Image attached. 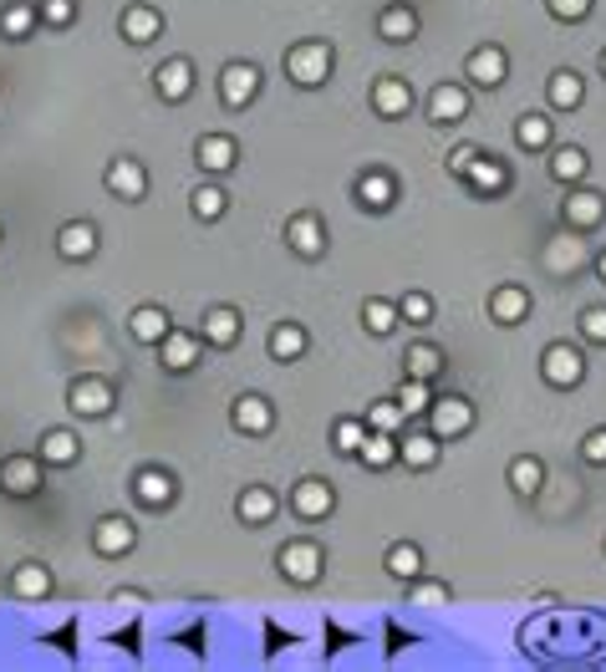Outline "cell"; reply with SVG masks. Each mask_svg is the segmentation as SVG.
<instances>
[{"label": "cell", "mask_w": 606, "mask_h": 672, "mask_svg": "<svg viewBox=\"0 0 606 672\" xmlns=\"http://www.w3.org/2000/svg\"><path fill=\"white\" fill-rule=\"evenodd\" d=\"M337 67V51L331 42H296L285 51V77L296 82V88H322L326 77Z\"/></svg>", "instance_id": "6da1fadb"}, {"label": "cell", "mask_w": 606, "mask_h": 672, "mask_svg": "<svg viewBox=\"0 0 606 672\" xmlns=\"http://www.w3.org/2000/svg\"><path fill=\"white\" fill-rule=\"evenodd\" d=\"M540 378H546L550 387H561V393L581 387V382H586V351L571 347V341H550V347L540 351Z\"/></svg>", "instance_id": "7a4b0ae2"}, {"label": "cell", "mask_w": 606, "mask_h": 672, "mask_svg": "<svg viewBox=\"0 0 606 672\" xmlns=\"http://www.w3.org/2000/svg\"><path fill=\"white\" fill-rule=\"evenodd\" d=\"M469 428H474V403H469V397L448 393V397H433V403H429V433L439 443L464 439Z\"/></svg>", "instance_id": "3957f363"}, {"label": "cell", "mask_w": 606, "mask_h": 672, "mask_svg": "<svg viewBox=\"0 0 606 672\" xmlns=\"http://www.w3.org/2000/svg\"><path fill=\"white\" fill-rule=\"evenodd\" d=\"M276 566H281V576L291 586H316L322 581L326 556H322V545L316 541H285L281 551H276Z\"/></svg>", "instance_id": "277c9868"}, {"label": "cell", "mask_w": 606, "mask_h": 672, "mask_svg": "<svg viewBox=\"0 0 606 672\" xmlns=\"http://www.w3.org/2000/svg\"><path fill=\"white\" fill-rule=\"evenodd\" d=\"M602 220H606V194L571 184V194L561 199V224H566V230L592 234V230H602Z\"/></svg>", "instance_id": "5b68a950"}, {"label": "cell", "mask_w": 606, "mask_h": 672, "mask_svg": "<svg viewBox=\"0 0 606 672\" xmlns=\"http://www.w3.org/2000/svg\"><path fill=\"white\" fill-rule=\"evenodd\" d=\"M42 453H11V459H0V489L15 499H31L42 495Z\"/></svg>", "instance_id": "8992f818"}, {"label": "cell", "mask_w": 606, "mask_h": 672, "mask_svg": "<svg viewBox=\"0 0 606 672\" xmlns=\"http://www.w3.org/2000/svg\"><path fill=\"white\" fill-rule=\"evenodd\" d=\"M464 77H469L474 88H500L504 77H510V51H504L500 42H485V46H474L469 57H464Z\"/></svg>", "instance_id": "52a82bcc"}, {"label": "cell", "mask_w": 606, "mask_h": 672, "mask_svg": "<svg viewBox=\"0 0 606 672\" xmlns=\"http://www.w3.org/2000/svg\"><path fill=\"white\" fill-rule=\"evenodd\" d=\"M255 97H260V67H255V61H230L220 72V103L230 107V113H240V107H250Z\"/></svg>", "instance_id": "ba28073f"}, {"label": "cell", "mask_w": 606, "mask_h": 672, "mask_svg": "<svg viewBox=\"0 0 606 672\" xmlns=\"http://www.w3.org/2000/svg\"><path fill=\"white\" fill-rule=\"evenodd\" d=\"M133 545H138V525L128 514H103V520L92 525V551H97V556L118 560V556H128Z\"/></svg>", "instance_id": "9c48e42d"}, {"label": "cell", "mask_w": 606, "mask_h": 672, "mask_svg": "<svg viewBox=\"0 0 606 672\" xmlns=\"http://www.w3.org/2000/svg\"><path fill=\"white\" fill-rule=\"evenodd\" d=\"M133 499L143 505V510H168V505L178 499L174 468H159V464L138 468V474H133Z\"/></svg>", "instance_id": "30bf717a"}, {"label": "cell", "mask_w": 606, "mask_h": 672, "mask_svg": "<svg viewBox=\"0 0 606 672\" xmlns=\"http://www.w3.org/2000/svg\"><path fill=\"white\" fill-rule=\"evenodd\" d=\"M285 245L296 250L301 260H322L326 255V224L316 209H301V215H291L285 220Z\"/></svg>", "instance_id": "8fae6325"}, {"label": "cell", "mask_w": 606, "mask_h": 672, "mask_svg": "<svg viewBox=\"0 0 606 672\" xmlns=\"http://www.w3.org/2000/svg\"><path fill=\"white\" fill-rule=\"evenodd\" d=\"M113 382L107 378H77L72 382V393H67V408L77 413V418H107L113 413Z\"/></svg>", "instance_id": "7c38bea8"}, {"label": "cell", "mask_w": 606, "mask_h": 672, "mask_svg": "<svg viewBox=\"0 0 606 672\" xmlns=\"http://www.w3.org/2000/svg\"><path fill=\"white\" fill-rule=\"evenodd\" d=\"M276 510H281V495H276V489H266V484H245V489H240V499H235V520L245 530L270 525V520H276Z\"/></svg>", "instance_id": "4fadbf2b"}, {"label": "cell", "mask_w": 606, "mask_h": 672, "mask_svg": "<svg viewBox=\"0 0 606 672\" xmlns=\"http://www.w3.org/2000/svg\"><path fill=\"white\" fill-rule=\"evenodd\" d=\"M291 510H296V520H326V514L337 510L331 479H301L296 489H291Z\"/></svg>", "instance_id": "5bb4252c"}, {"label": "cell", "mask_w": 606, "mask_h": 672, "mask_svg": "<svg viewBox=\"0 0 606 672\" xmlns=\"http://www.w3.org/2000/svg\"><path fill=\"white\" fill-rule=\"evenodd\" d=\"M153 92L163 103H189L194 92V61L189 57H168L163 67H153Z\"/></svg>", "instance_id": "9a60e30c"}, {"label": "cell", "mask_w": 606, "mask_h": 672, "mask_svg": "<svg viewBox=\"0 0 606 672\" xmlns=\"http://www.w3.org/2000/svg\"><path fill=\"white\" fill-rule=\"evenodd\" d=\"M230 424H235L240 433L260 439V433H270V428H276V408H270V397H260V393H240L235 408H230Z\"/></svg>", "instance_id": "2e32d148"}, {"label": "cell", "mask_w": 606, "mask_h": 672, "mask_svg": "<svg viewBox=\"0 0 606 672\" xmlns=\"http://www.w3.org/2000/svg\"><path fill=\"white\" fill-rule=\"evenodd\" d=\"M372 107H377V117H387V123H398V117L413 113L408 77H377V82H372Z\"/></svg>", "instance_id": "e0dca14e"}, {"label": "cell", "mask_w": 606, "mask_h": 672, "mask_svg": "<svg viewBox=\"0 0 606 672\" xmlns=\"http://www.w3.org/2000/svg\"><path fill=\"white\" fill-rule=\"evenodd\" d=\"M103 178H107V189L118 194V199H128V205H138V199L149 194V169H143L138 159H128V153L107 163V174H103Z\"/></svg>", "instance_id": "ac0fdd59"}, {"label": "cell", "mask_w": 606, "mask_h": 672, "mask_svg": "<svg viewBox=\"0 0 606 672\" xmlns=\"http://www.w3.org/2000/svg\"><path fill=\"white\" fill-rule=\"evenodd\" d=\"M240 332H245V316H240L235 306H209L205 311V326H199V341H205V347L230 351L240 341Z\"/></svg>", "instance_id": "d6986e66"}, {"label": "cell", "mask_w": 606, "mask_h": 672, "mask_svg": "<svg viewBox=\"0 0 606 672\" xmlns=\"http://www.w3.org/2000/svg\"><path fill=\"white\" fill-rule=\"evenodd\" d=\"M240 159V143L230 132H205L199 143H194V163L205 169V174H230Z\"/></svg>", "instance_id": "ffe728a7"}, {"label": "cell", "mask_w": 606, "mask_h": 672, "mask_svg": "<svg viewBox=\"0 0 606 672\" xmlns=\"http://www.w3.org/2000/svg\"><path fill=\"white\" fill-rule=\"evenodd\" d=\"M464 184H469L474 194H489V199H494V194L510 189V163L494 159V153H479V159L464 169Z\"/></svg>", "instance_id": "44dd1931"}, {"label": "cell", "mask_w": 606, "mask_h": 672, "mask_svg": "<svg viewBox=\"0 0 606 672\" xmlns=\"http://www.w3.org/2000/svg\"><path fill=\"white\" fill-rule=\"evenodd\" d=\"M531 316V291L525 286H494L489 291V322L494 326H520Z\"/></svg>", "instance_id": "7402d4cb"}, {"label": "cell", "mask_w": 606, "mask_h": 672, "mask_svg": "<svg viewBox=\"0 0 606 672\" xmlns=\"http://www.w3.org/2000/svg\"><path fill=\"white\" fill-rule=\"evenodd\" d=\"M464 117H469V92L458 88V82H444V88L429 92V123L454 128V123H464Z\"/></svg>", "instance_id": "603a6c76"}, {"label": "cell", "mask_w": 606, "mask_h": 672, "mask_svg": "<svg viewBox=\"0 0 606 672\" xmlns=\"http://www.w3.org/2000/svg\"><path fill=\"white\" fill-rule=\"evenodd\" d=\"M357 205L372 209V215L393 209V205H398V178L383 174V169H368V174L357 178Z\"/></svg>", "instance_id": "cb8c5ba5"}, {"label": "cell", "mask_w": 606, "mask_h": 672, "mask_svg": "<svg viewBox=\"0 0 606 672\" xmlns=\"http://www.w3.org/2000/svg\"><path fill=\"white\" fill-rule=\"evenodd\" d=\"M97 245H103V240H97V224L92 220H72V224H61L57 230V255L61 260H92Z\"/></svg>", "instance_id": "d4e9b609"}, {"label": "cell", "mask_w": 606, "mask_h": 672, "mask_svg": "<svg viewBox=\"0 0 606 672\" xmlns=\"http://www.w3.org/2000/svg\"><path fill=\"white\" fill-rule=\"evenodd\" d=\"M118 31H123V42L149 46L153 36H163V15L153 11V5H128V11L118 15Z\"/></svg>", "instance_id": "484cf974"}, {"label": "cell", "mask_w": 606, "mask_h": 672, "mask_svg": "<svg viewBox=\"0 0 606 672\" xmlns=\"http://www.w3.org/2000/svg\"><path fill=\"white\" fill-rule=\"evenodd\" d=\"M546 97H550V107H556V113H576V107L586 103V77H581L576 67H561V72L550 77Z\"/></svg>", "instance_id": "4316f807"}, {"label": "cell", "mask_w": 606, "mask_h": 672, "mask_svg": "<svg viewBox=\"0 0 606 672\" xmlns=\"http://www.w3.org/2000/svg\"><path fill=\"white\" fill-rule=\"evenodd\" d=\"M357 464L372 468V474L393 468L398 464V433H377V428H368V439H362V449H357Z\"/></svg>", "instance_id": "83f0119b"}, {"label": "cell", "mask_w": 606, "mask_h": 672, "mask_svg": "<svg viewBox=\"0 0 606 672\" xmlns=\"http://www.w3.org/2000/svg\"><path fill=\"white\" fill-rule=\"evenodd\" d=\"M159 357L168 372H189V367L199 362V332H168L159 341Z\"/></svg>", "instance_id": "f1b7e54d"}, {"label": "cell", "mask_w": 606, "mask_h": 672, "mask_svg": "<svg viewBox=\"0 0 606 672\" xmlns=\"http://www.w3.org/2000/svg\"><path fill=\"white\" fill-rule=\"evenodd\" d=\"M515 143L525 148V153H546V148L556 143V123H550L546 113H520L515 117Z\"/></svg>", "instance_id": "f546056e"}, {"label": "cell", "mask_w": 606, "mask_h": 672, "mask_svg": "<svg viewBox=\"0 0 606 672\" xmlns=\"http://www.w3.org/2000/svg\"><path fill=\"white\" fill-rule=\"evenodd\" d=\"M42 464L51 468H72L77 459H82V439L77 433H67V428H51V433H42Z\"/></svg>", "instance_id": "4dcf8cb0"}, {"label": "cell", "mask_w": 606, "mask_h": 672, "mask_svg": "<svg viewBox=\"0 0 606 672\" xmlns=\"http://www.w3.org/2000/svg\"><path fill=\"white\" fill-rule=\"evenodd\" d=\"M581 260H586V245H581L576 230H566L561 240H550V245H546V270H550V276H571Z\"/></svg>", "instance_id": "1f68e13d"}, {"label": "cell", "mask_w": 606, "mask_h": 672, "mask_svg": "<svg viewBox=\"0 0 606 672\" xmlns=\"http://www.w3.org/2000/svg\"><path fill=\"white\" fill-rule=\"evenodd\" d=\"M377 36L393 46H408L418 36V11L413 5H387V11L377 15Z\"/></svg>", "instance_id": "d6a6232c"}, {"label": "cell", "mask_w": 606, "mask_h": 672, "mask_svg": "<svg viewBox=\"0 0 606 672\" xmlns=\"http://www.w3.org/2000/svg\"><path fill=\"white\" fill-rule=\"evenodd\" d=\"M51 586H57V581H51V570H46L42 560H26V566H15V576H11V591L21 601H46V596H51Z\"/></svg>", "instance_id": "836d02e7"}, {"label": "cell", "mask_w": 606, "mask_h": 672, "mask_svg": "<svg viewBox=\"0 0 606 672\" xmlns=\"http://www.w3.org/2000/svg\"><path fill=\"white\" fill-rule=\"evenodd\" d=\"M510 489H515L520 499H535L540 489H546V464H540L535 453H520V459H510Z\"/></svg>", "instance_id": "e575fe53"}, {"label": "cell", "mask_w": 606, "mask_h": 672, "mask_svg": "<svg viewBox=\"0 0 606 672\" xmlns=\"http://www.w3.org/2000/svg\"><path fill=\"white\" fill-rule=\"evenodd\" d=\"M128 332H133V341H143V347H159L174 326H168V311L163 306H138L133 316H128Z\"/></svg>", "instance_id": "d590c367"}, {"label": "cell", "mask_w": 606, "mask_h": 672, "mask_svg": "<svg viewBox=\"0 0 606 672\" xmlns=\"http://www.w3.org/2000/svg\"><path fill=\"white\" fill-rule=\"evenodd\" d=\"M586 174H592V159H586V148L566 143V148H556V153H550V178H556V184H581Z\"/></svg>", "instance_id": "8d00e7d4"}, {"label": "cell", "mask_w": 606, "mask_h": 672, "mask_svg": "<svg viewBox=\"0 0 606 672\" xmlns=\"http://www.w3.org/2000/svg\"><path fill=\"white\" fill-rule=\"evenodd\" d=\"M36 26H42V15H36L31 0H11V5L0 11V36H5V42H26Z\"/></svg>", "instance_id": "74e56055"}, {"label": "cell", "mask_w": 606, "mask_h": 672, "mask_svg": "<svg viewBox=\"0 0 606 672\" xmlns=\"http://www.w3.org/2000/svg\"><path fill=\"white\" fill-rule=\"evenodd\" d=\"M306 347H311V336L301 322H281L270 332V357L276 362H296V357H306Z\"/></svg>", "instance_id": "f35d334b"}, {"label": "cell", "mask_w": 606, "mask_h": 672, "mask_svg": "<svg viewBox=\"0 0 606 672\" xmlns=\"http://www.w3.org/2000/svg\"><path fill=\"white\" fill-rule=\"evenodd\" d=\"M439 453H444V443L433 439V433H408V439H398V464H408V468H433Z\"/></svg>", "instance_id": "ab89813d"}, {"label": "cell", "mask_w": 606, "mask_h": 672, "mask_svg": "<svg viewBox=\"0 0 606 672\" xmlns=\"http://www.w3.org/2000/svg\"><path fill=\"white\" fill-rule=\"evenodd\" d=\"M383 566H387V576H398V581H413V576H423V551H418L413 541H398V545H387Z\"/></svg>", "instance_id": "60d3db41"}, {"label": "cell", "mask_w": 606, "mask_h": 672, "mask_svg": "<svg viewBox=\"0 0 606 672\" xmlns=\"http://www.w3.org/2000/svg\"><path fill=\"white\" fill-rule=\"evenodd\" d=\"M189 209H194V220L214 224V220H224V209H230V194H224L220 184H199V189L189 194Z\"/></svg>", "instance_id": "b9f144b4"}, {"label": "cell", "mask_w": 606, "mask_h": 672, "mask_svg": "<svg viewBox=\"0 0 606 672\" xmlns=\"http://www.w3.org/2000/svg\"><path fill=\"white\" fill-rule=\"evenodd\" d=\"M408 378H418V382H433L439 372H444V351L433 347V341H418V347H408Z\"/></svg>", "instance_id": "7bdbcfd3"}, {"label": "cell", "mask_w": 606, "mask_h": 672, "mask_svg": "<svg viewBox=\"0 0 606 672\" xmlns=\"http://www.w3.org/2000/svg\"><path fill=\"white\" fill-rule=\"evenodd\" d=\"M362 326H368L372 336H393V326H398V301H383V296L362 301Z\"/></svg>", "instance_id": "ee69618b"}, {"label": "cell", "mask_w": 606, "mask_h": 672, "mask_svg": "<svg viewBox=\"0 0 606 672\" xmlns=\"http://www.w3.org/2000/svg\"><path fill=\"white\" fill-rule=\"evenodd\" d=\"M362 439H368V418H337V428H331V443H337V453L357 459Z\"/></svg>", "instance_id": "f6af8a7d"}, {"label": "cell", "mask_w": 606, "mask_h": 672, "mask_svg": "<svg viewBox=\"0 0 606 672\" xmlns=\"http://www.w3.org/2000/svg\"><path fill=\"white\" fill-rule=\"evenodd\" d=\"M429 403H433L429 382L403 378V387H398V408H403V418H418V413H429Z\"/></svg>", "instance_id": "bcb514c9"}, {"label": "cell", "mask_w": 606, "mask_h": 672, "mask_svg": "<svg viewBox=\"0 0 606 672\" xmlns=\"http://www.w3.org/2000/svg\"><path fill=\"white\" fill-rule=\"evenodd\" d=\"M398 322H408V326H429V322H433V296L408 291V296L398 301Z\"/></svg>", "instance_id": "7dc6e473"}, {"label": "cell", "mask_w": 606, "mask_h": 672, "mask_svg": "<svg viewBox=\"0 0 606 672\" xmlns=\"http://www.w3.org/2000/svg\"><path fill=\"white\" fill-rule=\"evenodd\" d=\"M408 606H448V586L413 576V581H408Z\"/></svg>", "instance_id": "c3c4849f"}, {"label": "cell", "mask_w": 606, "mask_h": 672, "mask_svg": "<svg viewBox=\"0 0 606 672\" xmlns=\"http://www.w3.org/2000/svg\"><path fill=\"white\" fill-rule=\"evenodd\" d=\"M403 424H408V418H403L398 397H393V403H372L368 408V428H377V433H398Z\"/></svg>", "instance_id": "681fc988"}, {"label": "cell", "mask_w": 606, "mask_h": 672, "mask_svg": "<svg viewBox=\"0 0 606 672\" xmlns=\"http://www.w3.org/2000/svg\"><path fill=\"white\" fill-rule=\"evenodd\" d=\"M36 15H42V26L61 31V26H72V21H77V0H42V5H36Z\"/></svg>", "instance_id": "f907efd6"}, {"label": "cell", "mask_w": 606, "mask_h": 672, "mask_svg": "<svg viewBox=\"0 0 606 672\" xmlns=\"http://www.w3.org/2000/svg\"><path fill=\"white\" fill-rule=\"evenodd\" d=\"M546 11L556 15V21H566V26H581V21L596 11V0H546Z\"/></svg>", "instance_id": "816d5d0a"}, {"label": "cell", "mask_w": 606, "mask_h": 672, "mask_svg": "<svg viewBox=\"0 0 606 672\" xmlns=\"http://www.w3.org/2000/svg\"><path fill=\"white\" fill-rule=\"evenodd\" d=\"M581 336H586L592 347H606V306H586V311H581Z\"/></svg>", "instance_id": "f5cc1de1"}, {"label": "cell", "mask_w": 606, "mask_h": 672, "mask_svg": "<svg viewBox=\"0 0 606 672\" xmlns=\"http://www.w3.org/2000/svg\"><path fill=\"white\" fill-rule=\"evenodd\" d=\"M581 459H586V464H596V468L606 464V428H592V433L581 439Z\"/></svg>", "instance_id": "db71d44e"}, {"label": "cell", "mask_w": 606, "mask_h": 672, "mask_svg": "<svg viewBox=\"0 0 606 672\" xmlns=\"http://www.w3.org/2000/svg\"><path fill=\"white\" fill-rule=\"evenodd\" d=\"M474 159H479V148H474V143H458L454 153H448V174H454V178H464V169H469Z\"/></svg>", "instance_id": "11a10c76"}, {"label": "cell", "mask_w": 606, "mask_h": 672, "mask_svg": "<svg viewBox=\"0 0 606 672\" xmlns=\"http://www.w3.org/2000/svg\"><path fill=\"white\" fill-rule=\"evenodd\" d=\"M596 280H602V286H606V250H602V255H596Z\"/></svg>", "instance_id": "9f6ffc18"}, {"label": "cell", "mask_w": 606, "mask_h": 672, "mask_svg": "<svg viewBox=\"0 0 606 672\" xmlns=\"http://www.w3.org/2000/svg\"><path fill=\"white\" fill-rule=\"evenodd\" d=\"M602 77H606V46H602Z\"/></svg>", "instance_id": "6f0895ef"}]
</instances>
